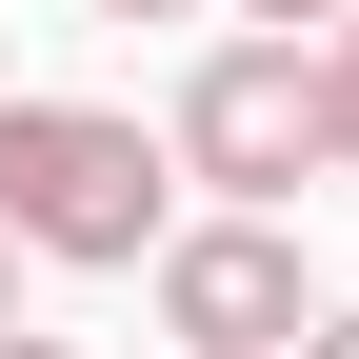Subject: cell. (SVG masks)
<instances>
[{
    "label": "cell",
    "instance_id": "obj_7",
    "mask_svg": "<svg viewBox=\"0 0 359 359\" xmlns=\"http://www.w3.org/2000/svg\"><path fill=\"white\" fill-rule=\"evenodd\" d=\"M0 359H100V339H40V320H0Z\"/></svg>",
    "mask_w": 359,
    "mask_h": 359
},
{
    "label": "cell",
    "instance_id": "obj_3",
    "mask_svg": "<svg viewBox=\"0 0 359 359\" xmlns=\"http://www.w3.org/2000/svg\"><path fill=\"white\" fill-rule=\"evenodd\" d=\"M160 339L180 359H280L299 320H320V259H299V219H259V200H219V219H160Z\"/></svg>",
    "mask_w": 359,
    "mask_h": 359
},
{
    "label": "cell",
    "instance_id": "obj_6",
    "mask_svg": "<svg viewBox=\"0 0 359 359\" xmlns=\"http://www.w3.org/2000/svg\"><path fill=\"white\" fill-rule=\"evenodd\" d=\"M280 359H359V299H320V320H299V339H280Z\"/></svg>",
    "mask_w": 359,
    "mask_h": 359
},
{
    "label": "cell",
    "instance_id": "obj_5",
    "mask_svg": "<svg viewBox=\"0 0 359 359\" xmlns=\"http://www.w3.org/2000/svg\"><path fill=\"white\" fill-rule=\"evenodd\" d=\"M219 20H259V40H320V20H339V0H219Z\"/></svg>",
    "mask_w": 359,
    "mask_h": 359
},
{
    "label": "cell",
    "instance_id": "obj_8",
    "mask_svg": "<svg viewBox=\"0 0 359 359\" xmlns=\"http://www.w3.org/2000/svg\"><path fill=\"white\" fill-rule=\"evenodd\" d=\"M100 20H200V0H100Z\"/></svg>",
    "mask_w": 359,
    "mask_h": 359
},
{
    "label": "cell",
    "instance_id": "obj_4",
    "mask_svg": "<svg viewBox=\"0 0 359 359\" xmlns=\"http://www.w3.org/2000/svg\"><path fill=\"white\" fill-rule=\"evenodd\" d=\"M299 60H320V160L359 180V0H339V20H320V40H299Z\"/></svg>",
    "mask_w": 359,
    "mask_h": 359
},
{
    "label": "cell",
    "instance_id": "obj_2",
    "mask_svg": "<svg viewBox=\"0 0 359 359\" xmlns=\"http://www.w3.org/2000/svg\"><path fill=\"white\" fill-rule=\"evenodd\" d=\"M160 160H180V180H219V200H259V219H280L299 180H320V60L240 20V40H219L200 80H180V120H160Z\"/></svg>",
    "mask_w": 359,
    "mask_h": 359
},
{
    "label": "cell",
    "instance_id": "obj_9",
    "mask_svg": "<svg viewBox=\"0 0 359 359\" xmlns=\"http://www.w3.org/2000/svg\"><path fill=\"white\" fill-rule=\"evenodd\" d=\"M0 320H20V240H0Z\"/></svg>",
    "mask_w": 359,
    "mask_h": 359
},
{
    "label": "cell",
    "instance_id": "obj_1",
    "mask_svg": "<svg viewBox=\"0 0 359 359\" xmlns=\"http://www.w3.org/2000/svg\"><path fill=\"white\" fill-rule=\"evenodd\" d=\"M160 219H180V160L120 100H0V240L20 259L120 280V259H160Z\"/></svg>",
    "mask_w": 359,
    "mask_h": 359
}]
</instances>
